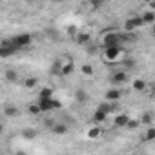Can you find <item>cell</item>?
I'll return each instance as SVG.
<instances>
[{"mask_svg":"<svg viewBox=\"0 0 155 155\" xmlns=\"http://www.w3.org/2000/svg\"><path fill=\"white\" fill-rule=\"evenodd\" d=\"M120 97H122V91H120V90H117V88H113V90L106 91V99H108L110 102H117Z\"/></svg>","mask_w":155,"mask_h":155,"instance_id":"cell-7","label":"cell"},{"mask_svg":"<svg viewBox=\"0 0 155 155\" xmlns=\"http://www.w3.org/2000/svg\"><path fill=\"white\" fill-rule=\"evenodd\" d=\"M106 117H108V111H104V110H101V108H97L95 113H93V120H95V122H104Z\"/></svg>","mask_w":155,"mask_h":155,"instance_id":"cell-11","label":"cell"},{"mask_svg":"<svg viewBox=\"0 0 155 155\" xmlns=\"http://www.w3.org/2000/svg\"><path fill=\"white\" fill-rule=\"evenodd\" d=\"M22 137H24V139H35V137H37V131H35V130H24V131H22Z\"/></svg>","mask_w":155,"mask_h":155,"instance_id":"cell-25","label":"cell"},{"mask_svg":"<svg viewBox=\"0 0 155 155\" xmlns=\"http://www.w3.org/2000/svg\"><path fill=\"white\" fill-rule=\"evenodd\" d=\"M142 26H144L142 17H130V18L124 22V29H126V31H135V29H139V28H142Z\"/></svg>","mask_w":155,"mask_h":155,"instance_id":"cell-5","label":"cell"},{"mask_svg":"<svg viewBox=\"0 0 155 155\" xmlns=\"http://www.w3.org/2000/svg\"><path fill=\"white\" fill-rule=\"evenodd\" d=\"M73 71H75V64H73V62H68V64H64V66H62L60 75H62V77H68V75H71Z\"/></svg>","mask_w":155,"mask_h":155,"instance_id":"cell-13","label":"cell"},{"mask_svg":"<svg viewBox=\"0 0 155 155\" xmlns=\"http://www.w3.org/2000/svg\"><path fill=\"white\" fill-rule=\"evenodd\" d=\"M38 106L42 108V111L46 113V111H53V110H58L62 104H60V101H57V99H38Z\"/></svg>","mask_w":155,"mask_h":155,"instance_id":"cell-3","label":"cell"},{"mask_svg":"<svg viewBox=\"0 0 155 155\" xmlns=\"http://www.w3.org/2000/svg\"><path fill=\"white\" fill-rule=\"evenodd\" d=\"M20 111H18V108L17 106H6L4 108V115H8V117H17Z\"/></svg>","mask_w":155,"mask_h":155,"instance_id":"cell-17","label":"cell"},{"mask_svg":"<svg viewBox=\"0 0 155 155\" xmlns=\"http://www.w3.org/2000/svg\"><path fill=\"white\" fill-rule=\"evenodd\" d=\"M75 97H77V101H79V102H84L86 97H88V93H86L84 90H77V91H75Z\"/></svg>","mask_w":155,"mask_h":155,"instance_id":"cell-20","label":"cell"},{"mask_svg":"<svg viewBox=\"0 0 155 155\" xmlns=\"http://www.w3.org/2000/svg\"><path fill=\"white\" fill-rule=\"evenodd\" d=\"M68 131V128L64 126V124H55L53 126V133H57V135H62V133H66Z\"/></svg>","mask_w":155,"mask_h":155,"instance_id":"cell-22","label":"cell"},{"mask_svg":"<svg viewBox=\"0 0 155 155\" xmlns=\"http://www.w3.org/2000/svg\"><path fill=\"white\" fill-rule=\"evenodd\" d=\"M53 97V90L51 88H44L42 91H40V97L38 99H51Z\"/></svg>","mask_w":155,"mask_h":155,"instance_id":"cell-21","label":"cell"},{"mask_svg":"<svg viewBox=\"0 0 155 155\" xmlns=\"http://www.w3.org/2000/svg\"><path fill=\"white\" fill-rule=\"evenodd\" d=\"M81 71H82V75H84V77H93V73H95L93 66H90V64H84V66L81 68Z\"/></svg>","mask_w":155,"mask_h":155,"instance_id":"cell-19","label":"cell"},{"mask_svg":"<svg viewBox=\"0 0 155 155\" xmlns=\"http://www.w3.org/2000/svg\"><path fill=\"white\" fill-rule=\"evenodd\" d=\"M126 79H128V75H126L124 71H117V73L111 75V82H113V84H124Z\"/></svg>","mask_w":155,"mask_h":155,"instance_id":"cell-9","label":"cell"},{"mask_svg":"<svg viewBox=\"0 0 155 155\" xmlns=\"http://www.w3.org/2000/svg\"><path fill=\"white\" fill-rule=\"evenodd\" d=\"M55 2H64V0H55Z\"/></svg>","mask_w":155,"mask_h":155,"instance_id":"cell-32","label":"cell"},{"mask_svg":"<svg viewBox=\"0 0 155 155\" xmlns=\"http://www.w3.org/2000/svg\"><path fill=\"white\" fill-rule=\"evenodd\" d=\"M151 35L155 37V24H151Z\"/></svg>","mask_w":155,"mask_h":155,"instance_id":"cell-31","label":"cell"},{"mask_svg":"<svg viewBox=\"0 0 155 155\" xmlns=\"http://www.w3.org/2000/svg\"><path fill=\"white\" fill-rule=\"evenodd\" d=\"M66 33H68L69 37H73V38H75V37H77V28H75V26H69V28L66 29Z\"/></svg>","mask_w":155,"mask_h":155,"instance_id":"cell-29","label":"cell"},{"mask_svg":"<svg viewBox=\"0 0 155 155\" xmlns=\"http://www.w3.org/2000/svg\"><path fill=\"white\" fill-rule=\"evenodd\" d=\"M144 140H155V128L150 124L146 128V133H144Z\"/></svg>","mask_w":155,"mask_h":155,"instance_id":"cell-18","label":"cell"},{"mask_svg":"<svg viewBox=\"0 0 155 155\" xmlns=\"http://www.w3.org/2000/svg\"><path fill=\"white\" fill-rule=\"evenodd\" d=\"M101 135H102V128H101V126H91V128L88 130V139H91V140L99 139Z\"/></svg>","mask_w":155,"mask_h":155,"instance_id":"cell-10","label":"cell"},{"mask_svg":"<svg viewBox=\"0 0 155 155\" xmlns=\"http://www.w3.org/2000/svg\"><path fill=\"white\" fill-rule=\"evenodd\" d=\"M140 124L150 126V124H151V115H150V113H144V115L140 117Z\"/></svg>","mask_w":155,"mask_h":155,"instance_id":"cell-27","label":"cell"},{"mask_svg":"<svg viewBox=\"0 0 155 155\" xmlns=\"http://www.w3.org/2000/svg\"><path fill=\"white\" fill-rule=\"evenodd\" d=\"M18 51V48L9 40V42H2V46H0V55H2L4 58H8V57H11L13 53H17Z\"/></svg>","mask_w":155,"mask_h":155,"instance_id":"cell-6","label":"cell"},{"mask_svg":"<svg viewBox=\"0 0 155 155\" xmlns=\"http://www.w3.org/2000/svg\"><path fill=\"white\" fill-rule=\"evenodd\" d=\"M28 113L33 115V117H37V115L42 113V108H40L38 104H29V106H28Z\"/></svg>","mask_w":155,"mask_h":155,"instance_id":"cell-16","label":"cell"},{"mask_svg":"<svg viewBox=\"0 0 155 155\" xmlns=\"http://www.w3.org/2000/svg\"><path fill=\"white\" fill-rule=\"evenodd\" d=\"M6 79H8V82H15V81L18 79V75H17L13 69H9V71L6 73Z\"/></svg>","mask_w":155,"mask_h":155,"instance_id":"cell-24","label":"cell"},{"mask_svg":"<svg viewBox=\"0 0 155 155\" xmlns=\"http://www.w3.org/2000/svg\"><path fill=\"white\" fill-rule=\"evenodd\" d=\"M37 82H38V81L35 79V77H29V79H26L24 86H26V88H35V86H37Z\"/></svg>","mask_w":155,"mask_h":155,"instance_id":"cell-26","label":"cell"},{"mask_svg":"<svg viewBox=\"0 0 155 155\" xmlns=\"http://www.w3.org/2000/svg\"><path fill=\"white\" fill-rule=\"evenodd\" d=\"M142 20H144V24H153V22H155V11H153V9L146 11V13L142 15Z\"/></svg>","mask_w":155,"mask_h":155,"instance_id":"cell-14","label":"cell"},{"mask_svg":"<svg viewBox=\"0 0 155 155\" xmlns=\"http://www.w3.org/2000/svg\"><path fill=\"white\" fill-rule=\"evenodd\" d=\"M150 8H151V9L155 11V0H151V2H150Z\"/></svg>","mask_w":155,"mask_h":155,"instance_id":"cell-30","label":"cell"},{"mask_svg":"<svg viewBox=\"0 0 155 155\" xmlns=\"http://www.w3.org/2000/svg\"><path fill=\"white\" fill-rule=\"evenodd\" d=\"M88 2H90V6H91L93 9H99V8H102V6H104L106 0H88Z\"/></svg>","mask_w":155,"mask_h":155,"instance_id":"cell-23","label":"cell"},{"mask_svg":"<svg viewBox=\"0 0 155 155\" xmlns=\"http://www.w3.org/2000/svg\"><path fill=\"white\" fill-rule=\"evenodd\" d=\"M131 88H133L135 91H146V82H144L142 79H135V81L131 82Z\"/></svg>","mask_w":155,"mask_h":155,"instance_id":"cell-12","label":"cell"},{"mask_svg":"<svg viewBox=\"0 0 155 155\" xmlns=\"http://www.w3.org/2000/svg\"><path fill=\"white\" fill-rule=\"evenodd\" d=\"M113 122H115V126H117V128H126V126H128V122H130V117H128V115H124V113H119V115L115 117V120H113Z\"/></svg>","mask_w":155,"mask_h":155,"instance_id":"cell-8","label":"cell"},{"mask_svg":"<svg viewBox=\"0 0 155 155\" xmlns=\"http://www.w3.org/2000/svg\"><path fill=\"white\" fill-rule=\"evenodd\" d=\"M11 42L20 49V48H26V46H29L31 42H33V37L29 35V33H22V35H17V37H13L11 38Z\"/></svg>","mask_w":155,"mask_h":155,"instance_id":"cell-4","label":"cell"},{"mask_svg":"<svg viewBox=\"0 0 155 155\" xmlns=\"http://www.w3.org/2000/svg\"><path fill=\"white\" fill-rule=\"evenodd\" d=\"M122 42V33H117V31H108L102 35V40L101 44L104 48H110V46H119Z\"/></svg>","mask_w":155,"mask_h":155,"instance_id":"cell-2","label":"cell"},{"mask_svg":"<svg viewBox=\"0 0 155 155\" xmlns=\"http://www.w3.org/2000/svg\"><path fill=\"white\" fill-rule=\"evenodd\" d=\"M90 33H82V35H77L75 37V40H77V44H81V46H84V44H90Z\"/></svg>","mask_w":155,"mask_h":155,"instance_id":"cell-15","label":"cell"},{"mask_svg":"<svg viewBox=\"0 0 155 155\" xmlns=\"http://www.w3.org/2000/svg\"><path fill=\"white\" fill-rule=\"evenodd\" d=\"M102 57H104L106 62H117V60H120L124 57V51H122L120 44L119 46H110V48H104Z\"/></svg>","mask_w":155,"mask_h":155,"instance_id":"cell-1","label":"cell"},{"mask_svg":"<svg viewBox=\"0 0 155 155\" xmlns=\"http://www.w3.org/2000/svg\"><path fill=\"white\" fill-rule=\"evenodd\" d=\"M139 126H140V120H135V119L131 120V119H130V122H128V126H126V128H130V130H135V128H139Z\"/></svg>","mask_w":155,"mask_h":155,"instance_id":"cell-28","label":"cell"}]
</instances>
